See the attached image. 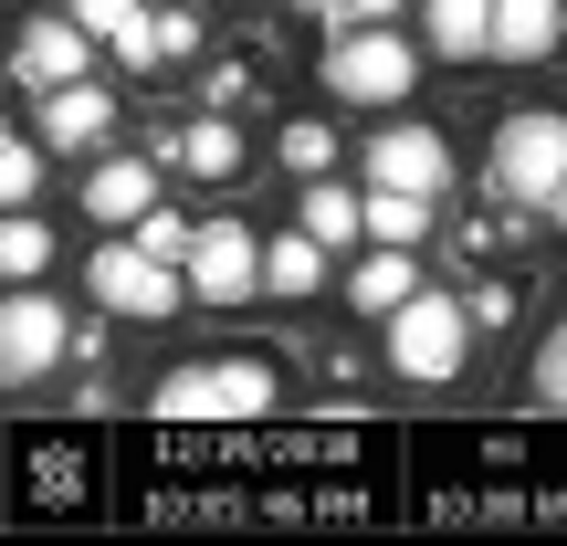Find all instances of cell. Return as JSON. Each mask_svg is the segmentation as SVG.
I'll return each mask as SVG.
<instances>
[{
	"mask_svg": "<svg viewBox=\"0 0 567 546\" xmlns=\"http://www.w3.org/2000/svg\"><path fill=\"white\" fill-rule=\"evenodd\" d=\"M274 400H284V358H264V347L179 358L158 389H147V410H168V421H264Z\"/></svg>",
	"mask_w": 567,
	"mask_h": 546,
	"instance_id": "cell-1",
	"label": "cell"
},
{
	"mask_svg": "<svg viewBox=\"0 0 567 546\" xmlns=\"http://www.w3.org/2000/svg\"><path fill=\"white\" fill-rule=\"evenodd\" d=\"M379 337H389V368H400V379L442 389V379H463V358H473V337H484V326H473L463 295H431V284H421L400 316H379Z\"/></svg>",
	"mask_w": 567,
	"mask_h": 546,
	"instance_id": "cell-2",
	"label": "cell"
},
{
	"mask_svg": "<svg viewBox=\"0 0 567 546\" xmlns=\"http://www.w3.org/2000/svg\"><path fill=\"white\" fill-rule=\"evenodd\" d=\"M410 84H421V53H410V32L400 21H347L337 42H326V95H347V105H400Z\"/></svg>",
	"mask_w": 567,
	"mask_h": 546,
	"instance_id": "cell-3",
	"label": "cell"
},
{
	"mask_svg": "<svg viewBox=\"0 0 567 546\" xmlns=\"http://www.w3.org/2000/svg\"><path fill=\"white\" fill-rule=\"evenodd\" d=\"M567 179V116L557 105H526V116L494 126V189H505L515 210H547Z\"/></svg>",
	"mask_w": 567,
	"mask_h": 546,
	"instance_id": "cell-4",
	"label": "cell"
},
{
	"mask_svg": "<svg viewBox=\"0 0 567 546\" xmlns=\"http://www.w3.org/2000/svg\"><path fill=\"white\" fill-rule=\"evenodd\" d=\"M84 284H95V305H105V316H126V326H168L189 305V274L158 264L147 243H105L95 264H84Z\"/></svg>",
	"mask_w": 567,
	"mask_h": 546,
	"instance_id": "cell-5",
	"label": "cell"
},
{
	"mask_svg": "<svg viewBox=\"0 0 567 546\" xmlns=\"http://www.w3.org/2000/svg\"><path fill=\"white\" fill-rule=\"evenodd\" d=\"M63 358H74V326H63V305L42 295V284H11V305H0V379L32 389V379H53Z\"/></svg>",
	"mask_w": 567,
	"mask_h": 546,
	"instance_id": "cell-6",
	"label": "cell"
},
{
	"mask_svg": "<svg viewBox=\"0 0 567 546\" xmlns=\"http://www.w3.org/2000/svg\"><path fill=\"white\" fill-rule=\"evenodd\" d=\"M358 158H368V189H421V200H442V189H452V137H442V126H421V116H389Z\"/></svg>",
	"mask_w": 567,
	"mask_h": 546,
	"instance_id": "cell-7",
	"label": "cell"
},
{
	"mask_svg": "<svg viewBox=\"0 0 567 546\" xmlns=\"http://www.w3.org/2000/svg\"><path fill=\"white\" fill-rule=\"evenodd\" d=\"M95 63H105V42L84 32L74 11H63V21H21V32H11V84H21V95H53V84H84Z\"/></svg>",
	"mask_w": 567,
	"mask_h": 546,
	"instance_id": "cell-8",
	"label": "cell"
},
{
	"mask_svg": "<svg viewBox=\"0 0 567 546\" xmlns=\"http://www.w3.org/2000/svg\"><path fill=\"white\" fill-rule=\"evenodd\" d=\"M252 295H264V231L200 222V253H189V305H252Z\"/></svg>",
	"mask_w": 567,
	"mask_h": 546,
	"instance_id": "cell-9",
	"label": "cell"
},
{
	"mask_svg": "<svg viewBox=\"0 0 567 546\" xmlns=\"http://www.w3.org/2000/svg\"><path fill=\"white\" fill-rule=\"evenodd\" d=\"M147 210H158V158H95V168H84V222L137 231Z\"/></svg>",
	"mask_w": 567,
	"mask_h": 546,
	"instance_id": "cell-10",
	"label": "cell"
},
{
	"mask_svg": "<svg viewBox=\"0 0 567 546\" xmlns=\"http://www.w3.org/2000/svg\"><path fill=\"white\" fill-rule=\"evenodd\" d=\"M105 126H116V105H105V84H53V95H32V137L42 147H105Z\"/></svg>",
	"mask_w": 567,
	"mask_h": 546,
	"instance_id": "cell-11",
	"label": "cell"
},
{
	"mask_svg": "<svg viewBox=\"0 0 567 546\" xmlns=\"http://www.w3.org/2000/svg\"><path fill=\"white\" fill-rule=\"evenodd\" d=\"M431 63H494V0H421Z\"/></svg>",
	"mask_w": 567,
	"mask_h": 546,
	"instance_id": "cell-12",
	"label": "cell"
},
{
	"mask_svg": "<svg viewBox=\"0 0 567 546\" xmlns=\"http://www.w3.org/2000/svg\"><path fill=\"white\" fill-rule=\"evenodd\" d=\"M158 147L189 168V179H221V189L252 168V147H243V126H231V116H200V126H179V137H158Z\"/></svg>",
	"mask_w": 567,
	"mask_h": 546,
	"instance_id": "cell-13",
	"label": "cell"
},
{
	"mask_svg": "<svg viewBox=\"0 0 567 546\" xmlns=\"http://www.w3.org/2000/svg\"><path fill=\"white\" fill-rule=\"evenodd\" d=\"M410 295H421V264H410V243H379L358 274H347V305H358V316H400Z\"/></svg>",
	"mask_w": 567,
	"mask_h": 546,
	"instance_id": "cell-14",
	"label": "cell"
},
{
	"mask_svg": "<svg viewBox=\"0 0 567 546\" xmlns=\"http://www.w3.org/2000/svg\"><path fill=\"white\" fill-rule=\"evenodd\" d=\"M557 32V0H494V63H547Z\"/></svg>",
	"mask_w": 567,
	"mask_h": 546,
	"instance_id": "cell-15",
	"label": "cell"
},
{
	"mask_svg": "<svg viewBox=\"0 0 567 546\" xmlns=\"http://www.w3.org/2000/svg\"><path fill=\"white\" fill-rule=\"evenodd\" d=\"M316 284H326V243H316L305 222L274 231V243H264V295H295V305H305Z\"/></svg>",
	"mask_w": 567,
	"mask_h": 546,
	"instance_id": "cell-16",
	"label": "cell"
},
{
	"mask_svg": "<svg viewBox=\"0 0 567 546\" xmlns=\"http://www.w3.org/2000/svg\"><path fill=\"white\" fill-rule=\"evenodd\" d=\"M305 231H316L326 253L337 243H368V189H337V179H305V210H295Z\"/></svg>",
	"mask_w": 567,
	"mask_h": 546,
	"instance_id": "cell-17",
	"label": "cell"
},
{
	"mask_svg": "<svg viewBox=\"0 0 567 546\" xmlns=\"http://www.w3.org/2000/svg\"><path fill=\"white\" fill-rule=\"evenodd\" d=\"M0 274H11V284H42V274H53V222L11 210V222H0Z\"/></svg>",
	"mask_w": 567,
	"mask_h": 546,
	"instance_id": "cell-18",
	"label": "cell"
},
{
	"mask_svg": "<svg viewBox=\"0 0 567 546\" xmlns=\"http://www.w3.org/2000/svg\"><path fill=\"white\" fill-rule=\"evenodd\" d=\"M421 231H431L421 189H368V243H421Z\"/></svg>",
	"mask_w": 567,
	"mask_h": 546,
	"instance_id": "cell-19",
	"label": "cell"
},
{
	"mask_svg": "<svg viewBox=\"0 0 567 546\" xmlns=\"http://www.w3.org/2000/svg\"><path fill=\"white\" fill-rule=\"evenodd\" d=\"M274 147H284V168H295V189H305V179H326V168H337V158H347V147H337V137H326V126H316V116H295V126H284V137H274Z\"/></svg>",
	"mask_w": 567,
	"mask_h": 546,
	"instance_id": "cell-20",
	"label": "cell"
},
{
	"mask_svg": "<svg viewBox=\"0 0 567 546\" xmlns=\"http://www.w3.org/2000/svg\"><path fill=\"white\" fill-rule=\"evenodd\" d=\"M526 389H536L547 410H567V316L547 326V337H536V358H526Z\"/></svg>",
	"mask_w": 567,
	"mask_h": 546,
	"instance_id": "cell-21",
	"label": "cell"
},
{
	"mask_svg": "<svg viewBox=\"0 0 567 546\" xmlns=\"http://www.w3.org/2000/svg\"><path fill=\"white\" fill-rule=\"evenodd\" d=\"M137 243L158 253V264H179V274H189V253H200V222H179V210L158 200V210H147V222H137Z\"/></svg>",
	"mask_w": 567,
	"mask_h": 546,
	"instance_id": "cell-22",
	"label": "cell"
},
{
	"mask_svg": "<svg viewBox=\"0 0 567 546\" xmlns=\"http://www.w3.org/2000/svg\"><path fill=\"white\" fill-rule=\"evenodd\" d=\"M0 189H11V210L42 200V137H11V147H0Z\"/></svg>",
	"mask_w": 567,
	"mask_h": 546,
	"instance_id": "cell-23",
	"label": "cell"
},
{
	"mask_svg": "<svg viewBox=\"0 0 567 546\" xmlns=\"http://www.w3.org/2000/svg\"><path fill=\"white\" fill-rule=\"evenodd\" d=\"M105 63H126V74H147V63H168V42H158V11H137L116 42H105Z\"/></svg>",
	"mask_w": 567,
	"mask_h": 546,
	"instance_id": "cell-24",
	"label": "cell"
},
{
	"mask_svg": "<svg viewBox=\"0 0 567 546\" xmlns=\"http://www.w3.org/2000/svg\"><path fill=\"white\" fill-rule=\"evenodd\" d=\"M74 21H84V32H95V42H116L126 21H137V0H74Z\"/></svg>",
	"mask_w": 567,
	"mask_h": 546,
	"instance_id": "cell-25",
	"label": "cell"
},
{
	"mask_svg": "<svg viewBox=\"0 0 567 546\" xmlns=\"http://www.w3.org/2000/svg\"><path fill=\"white\" fill-rule=\"evenodd\" d=\"M463 305H473V326H505V316H515V284H473Z\"/></svg>",
	"mask_w": 567,
	"mask_h": 546,
	"instance_id": "cell-26",
	"label": "cell"
},
{
	"mask_svg": "<svg viewBox=\"0 0 567 546\" xmlns=\"http://www.w3.org/2000/svg\"><path fill=\"white\" fill-rule=\"evenodd\" d=\"M158 42H168V63H189V53H200V21H189V11H158Z\"/></svg>",
	"mask_w": 567,
	"mask_h": 546,
	"instance_id": "cell-27",
	"label": "cell"
},
{
	"mask_svg": "<svg viewBox=\"0 0 567 546\" xmlns=\"http://www.w3.org/2000/svg\"><path fill=\"white\" fill-rule=\"evenodd\" d=\"M337 11H347V21H400L410 0H337Z\"/></svg>",
	"mask_w": 567,
	"mask_h": 546,
	"instance_id": "cell-28",
	"label": "cell"
},
{
	"mask_svg": "<svg viewBox=\"0 0 567 546\" xmlns=\"http://www.w3.org/2000/svg\"><path fill=\"white\" fill-rule=\"evenodd\" d=\"M547 222H557V231H567V179H557V200H547Z\"/></svg>",
	"mask_w": 567,
	"mask_h": 546,
	"instance_id": "cell-29",
	"label": "cell"
}]
</instances>
